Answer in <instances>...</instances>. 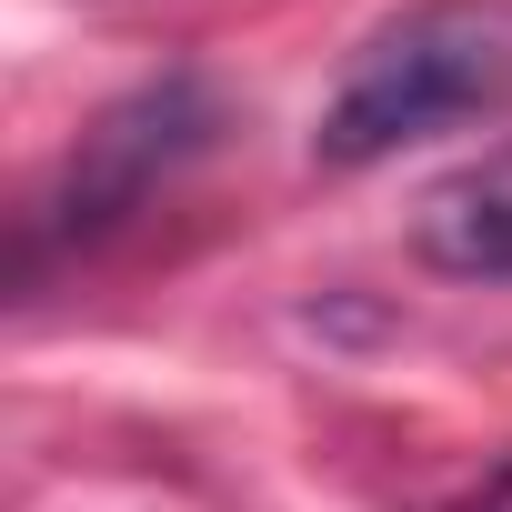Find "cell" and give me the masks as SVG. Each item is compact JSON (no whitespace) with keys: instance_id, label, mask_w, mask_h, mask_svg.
Returning a JSON list of instances; mask_svg holds the SVG:
<instances>
[{"instance_id":"1","label":"cell","mask_w":512,"mask_h":512,"mask_svg":"<svg viewBox=\"0 0 512 512\" xmlns=\"http://www.w3.org/2000/svg\"><path fill=\"white\" fill-rule=\"evenodd\" d=\"M512 91V11L502 0H412L392 11L332 81L312 121L322 171H372L402 141H432Z\"/></svg>"},{"instance_id":"2","label":"cell","mask_w":512,"mask_h":512,"mask_svg":"<svg viewBox=\"0 0 512 512\" xmlns=\"http://www.w3.org/2000/svg\"><path fill=\"white\" fill-rule=\"evenodd\" d=\"M211 131H221V111H211V91H201L191 71L141 81L131 101H111V111L81 131V151L61 161V191L31 211L21 262H41V241H101L111 221H131V211H141L181 161H201Z\"/></svg>"},{"instance_id":"3","label":"cell","mask_w":512,"mask_h":512,"mask_svg":"<svg viewBox=\"0 0 512 512\" xmlns=\"http://www.w3.org/2000/svg\"><path fill=\"white\" fill-rule=\"evenodd\" d=\"M412 262L442 282H512V141L412 201Z\"/></svg>"},{"instance_id":"4","label":"cell","mask_w":512,"mask_h":512,"mask_svg":"<svg viewBox=\"0 0 512 512\" xmlns=\"http://www.w3.org/2000/svg\"><path fill=\"white\" fill-rule=\"evenodd\" d=\"M462 512H512V462H502V472H482V492H472Z\"/></svg>"}]
</instances>
